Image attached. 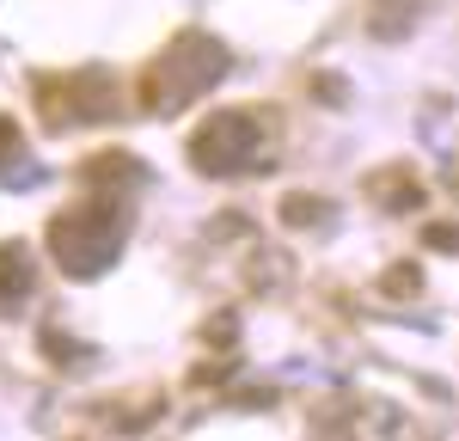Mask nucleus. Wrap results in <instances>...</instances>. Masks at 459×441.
I'll return each mask as SVG.
<instances>
[{"mask_svg": "<svg viewBox=\"0 0 459 441\" xmlns=\"http://www.w3.org/2000/svg\"><path fill=\"white\" fill-rule=\"evenodd\" d=\"M227 68H233V56H227V43L209 31H178L172 43H166V56L147 68L142 80V105L153 110V117H172V110L196 105L203 92H214L221 80H227Z\"/></svg>", "mask_w": 459, "mask_h": 441, "instance_id": "1", "label": "nucleus"}, {"mask_svg": "<svg viewBox=\"0 0 459 441\" xmlns=\"http://www.w3.org/2000/svg\"><path fill=\"white\" fill-rule=\"evenodd\" d=\"M123 246H129V215H123V203H117V196L80 203V209H62V215L49 220V252H56V264L68 270L74 282L105 276L110 264L123 257Z\"/></svg>", "mask_w": 459, "mask_h": 441, "instance_id": "2", "label": "nucleus"}, {"mask_svg": "<svg viewBox=\"0 0 459 441\" xmlns=\"http://www.w3.org/2000/svg\"><path fill=\"white\" fill-rule=\"evenodd\" d=\"M190 160L209 178H246V172L264 166V123L246 117V110H221L190 135Z\"/></svg>", "mask_w": 459, "mask_h": 441, "instance_id": "3", "label": "nucleus"}, {"mask_svg": "<svg viewBox=\"0 0 459 441\" xmlns=\"http://www.w3.org/2000/svg\"><path fill=\"white\" fill-rule=\"evenodd\" d=\"M43 110H49V123L56 129H80V123H105L110 110H117V86H110V74L86 68V74H68V80H56V86H43L37 92Z\"/></svg>", "mask_w": 459, "mask_h": 441, "instance_id": "4", "label": "nucleus"}, {"mask_svg": "<svg viewBox=\"0 0 459 441\" xmlns=\"http://www.w3.org/2000/svg\"><path fill=\"white\" fill-rule=\"evenodd\" d=\"M368 196H374L380 209H392V215H411V209L423 203V190H417V178H411V172H398V166H386V172H374V178H368Z\"/></svg>", "mask_w": 459, "mask_h": 441, "instance_id": "5", "label": "nucleus"}, {"mask_svg": "<svg viewBox=\"0 0 459 441\" xmlns=\"http://www.w3.org/2000/svg\"><path fill=\"white\" fill-rule=\"evenodd\" d=\"M37 270H31V252L25 246H0V307H19L31 294Z\"/></svg>", "mask_w": 459, "mask_h": 441, "instance_id": "6", "label": "nucleus"}, {"mask_svg": "<svg viewBox=\"0 0 459 441\" xmlns=\"http://www.w3.org/2000/svg\"><path fill=\"white\" fill-rule=\"evenodd\" d=\"M325 215H331V203H318V196H288V203H282L288 227H318Z\"/></svg>", "mask_w": 459, "mask_h": 441, "instance_id": "7", "label": "nucleus"}, {"mask_svg": "<svg viewBox=\"0 0 459 441\" xmlns=\"http://www.w3.org/2000/svg\"><path fill=\"white\" fill-rule=\"evenodd\" d=\"M398 13H417V6H411V0H380L374 31H380V37H398V31H404V25H398Z\"/></svg>", "mask_w": 459, "mask_h": 441, "instance_id": "8", "label": "nucleus"}, {"mask_svg": "<svg viewBox=\"0 0 459 441\" xmlns=\"http://www.w3.org/2000/svg\"><path fill=\"white\" fill-rule=\"evenodd\" d=\"M13 153H19V129H13V123L0 117V172L13 166Z\"/></svg>", "mask_w": 459, "mask_h": 441, "instance_id": "9", "label": "nucleus"}, {"mask_svg": "<svg viewBox=\"0 0 459 441\" xmlns=\"http://www.w3.org/2000/svg\"><path fill=\"white\" fill-rule=\"evenodd\" d=\"M417 289H423V276L417 270L404 276V264H398V276H386V294H417Z\"/></svg>", "mask_w": 459, "mask_h": 441, "instance_id": "10", "label": "nucleus"}, {"mask_svg": "<svg viewBox=\"0 0 459 441\" xmlns=\"http://www.w3.org/2000/svg\"><path fill=\"white\" fill-rule=\"evenodd\" d=\"M429 246L435 252H459V227H429Z\"/></svg>", "mask_w": 459, "mask_h": 441, "instance_id": "11", "label": "nucleus"}]
</instances>
